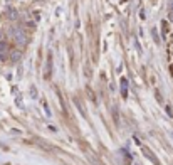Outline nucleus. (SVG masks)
Instances as JSON below:
<instances>
[{"instance_id":"9b49d317","label":"nucleus","mask_w":173,"mask_h":165,"mask_svg":"<svg viewBox=\"0 0 173 165\" xmlns=\"http://www.w3.org/2000/svg\"><path fill=\"white\" fill-rule=\"evenodd\" d=\"M34 17H35V20H39V19H40V12H39V10H35V12H34Z\"/></svg>"},{"instance_id":"7ed1b4c3","label":"nucleus","mask_w":173,"mask_h":165,"mask_svg":"<svg viewBox=\"0 0 173 165\" xmlns=\"http://www.w3.org/2000/svg\"><path fill=\"white\" fill-rule=\"evenodd\" d=\"M51 71H52V54L49 52V56H47V68H46V78L51 76Z\"/></svg>"},{"instance_id":"39448f33","label":"nucleus","mask_w":173,"mask_h":165,"mask_svg":"<svg viewBox=\"0 0 173 165\" xmlns=\"http://www.w3.org/2000/svg\"><path fill=\"white\" fill-rule=\"evenodd\" d=\"M20 56H22V54H20V51H14V52H12V54H10V59L14 61V63H19Z\"/></svg>"},{"instance_id":"f8f14e48","label":"nucleus","mask_w":173,"mask_h":165,"mask_svg":"<svg viewBox=\"0 0 173 165\" xmlns=\"http://www.w3.org/2000/svg\"><path fill=\"white\" fill-rule=\"evenodd\" d=\"M166 111H168V115H170V116H173V111H171L170 106H166Z\"/></svg>"},{"instance_id":"6e6552de","label":"nucleus","mask_w":173,"mask_h":165,"mask_svg":"<svg viewBox=\"0 0 173 165\" xmlns=\"http://www.w3.org/2000/svg\"><path fill=\"white\" fill-rule=\"evenodd\" d=\"M162 31H163V35H166V32H168V26H166V22H163V24H162Z\"/></svg>"},{"instance_id":"20e7f679","label":"nucleus","mask_w":173,"mask_h":165,"mask_svg":"<svg viewBox=\"0 0 173 165\" xmlns=\"http://www.w3.org/2000/svg\"><path fill=\"white\" fill-rule=\"evenodd\" d=\"M143 153H145V155L148 157V158H151V160H153V162H155L156 165H158V158H156V157H155L153 153H151V152L148 150V148H143Z\"/></svg>"},{"instance_id":"f257e3e1","label":"nucleus","mask_w":173,"mask_h":165,"mask_svg":"<svg viewBox=\"0 0 173 165\" xmlns=\"http://www.w3.org/2000/svg\"><path fill=\"white\" fill-rule=\"evenodd\" d=\"M12 37H14L15 44H17L19 47L25 46V42H27V34H25V31H24V29H20V27L12 29Z\"/></svg>"},{"instance_id":"423d86ee","label":"nucleus","mask_w":173,"mask_h":165,"mask_svg":"<svg viewBox=\"0 0 173 165\" xmlns=\"http://www.w3.org/2000/svg\"><path fill=\"white\" fill-rule=\"evenodd\" d=\"M126 88H128V81L121 79V93H123V96H126Z\"/></svg>"},{"instance_id":"f03ea898","label":"nucleus","mask_w":173,"mask_h":165,"mask_svg":"<svg viewBox=\"0 0 173 165\" xmlns=\"http://www.w3.org/2000/svg\"><path fill=\"white\" fill-rule=\"evenodd\" d=\"M7 54H9V46H7L5 42H0V59H5Z\"/></svg>"},{"instance_id":"2eb2a0df","label":"nucleus","mask_w":173,"mask_h":165,"mask_svg":"<svg viewBox=\"0 0 173 165\" xmlns=\"http://www.w3.org/2000/svg\"><path fill=\"white\" fill-rule=\"evenodd\" d=\"M170 71H171V73H173V66H170Z\"/></svg>"},{"instance_id":"4468645a","label":"nucleus","mask_w":173,"mask_h":165,"mask_svg":"<svg viewBox=\"0 0 173 165\" xmlns=\"http://www.w3.org/2000/svg\"><path fill=\"white\" fill-rule=\"evenodd\" d=\"M170 10L173 12V0H171V2H170Z\"/></svg>"},{"instance_id":"9d476101","label":"nucleus","mask_w":173,"mask_h":165,"mask_svg":"<svg viewBox=\"0 0 173 165\" xmlns=\"http://www.w3.org/2000/svg\"><path fill=\"white\" fill-rule=\"evenodd\" d=\"M151 32H153V39L156 40V42H160V39H158V34H156V31H155V29H153V31H151Z\"/></svg>"},{"instance_id":"ddd939ff","label":"nucleus","mask_w":173,"mask_h":165,"mask_svg":"<svg viewBox=\"0 0 173 165\" xmlns=\"http://www.w3.org/2000/svg\"><path fill=\"white\" fill-rule=\"evenodd\" d=\"M168 17H170V20L173 22V12H171V10H170V14H168Z\"/></svg>"},{"instance_id":"0eeeda50","label":"nucleus","mask_w":173,"mask_h":165,"mask_svg":"<svg viewBox=\"0 0 173 165\" xmlns=\"http://www.w3.org/2000/svg\"><path fill=\"white\" fill-rule=\"evenodd\" d=\"M113 118H114V121L118 123V108L116 106H113Z\"/></svg>"},{"instance_id":"1a4fd4ad","label":"nucleus","mask_w":173,"mask_h":165,"mask_svg":"<svg viewBox=\"0 0 173 165\" xmlns=\"http://www.w3.org/2000/svg\"><path fill=\"white\" fill-rule=\"evenodd\" d=\"M30 96H32V98H37V89H35V86H32V88H30Z\"/></svg>"}]
</instances>
